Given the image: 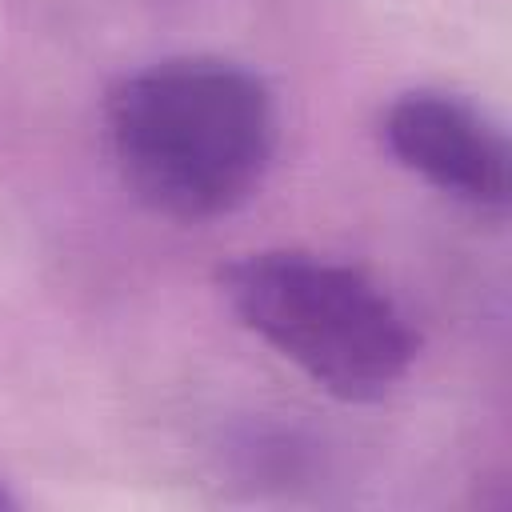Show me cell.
<instances>
[{"label": "cell", "mask_w": 512, "mask_h": 512, "mask_svg": "<svg viewBox=\"0 0 512 512\" xmlns=\"http://www.w3.org/2000/svg\"><path fill=\"white\" fill-rule=\"evenodd\" d=\"M104 136L124 188L184 224L248 204L276 156L272 88L224 56H164L116 80Z\"/></svg>", "instance_id": "obj_1"}, {"label": "cell", "mask_w": 512, "mask_h": 512, "mask_svg": "<svg viewBox=\"0 0 512 512\" xmlns=\"http://www.w3.org/2000/svg\"><path fill=\"white\" fill-rule=\"evenodd\" d=\"M380 140L436 192L476 212L508 208V140L472 100L440 88L400 92L380 116Z\"/></svg>", "instance_id": "obj_3"}, {"label": "cell", "mask_w": 512, "mask_h": 512, "mask_svg": "<svg viewBox=\"0 0 512 512\" xmlns=\"http://www.w3.org/2000/svg\"><path fill=\"white\" fill-rule=\"evenodd\" d=\"M8 508H16V496H12V492L0 484V512H8Z\"/></svg>", "instance_id": "obj_4"}, {"label": "cell", "mask_w": 512, "mask_h": 512, "mask_svg": "<svg viewBox=\"0 0 512 512\" xmlns=\"http://www.w3.org/2000/svg\"><path fill=\"white\" fill-rule=\"evenodd\" d=\"M232 316L336 400H384L420 336L392 292L348 260L304 248L244 252L216 272Z\"/></svg>", "instance_id": "obj_2"}]
</instances>
